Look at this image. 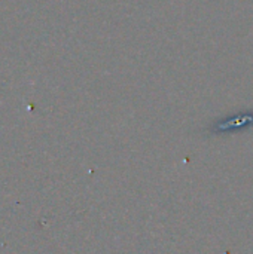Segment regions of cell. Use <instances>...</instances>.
I'll return each mask as SVG.
<instances>
[{
    "label": "cell",
    "instance_id": "1",
    "mask_svg": "<svg viewBox=\"0 0 253 254\" xmlns=\"http://www.w3.org/2000/svg\"><path fill=\"white\" fill-rule=\"evenodd\" d=\"M249 127H253V113H245V115H239L236 118L221 121L213 127V132H216V134L234 132L239 129H248Z\"/></svg>",
    "mask_w": 253,
    "mask_h": 254
}]
</instances>
